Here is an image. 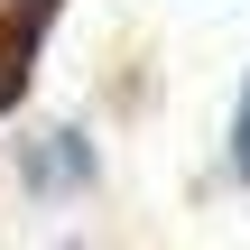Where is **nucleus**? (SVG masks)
Here are the masks:
<instances>
[{"mask_svg":"<svg viewBox=\"0 0 250 250\" xmlns=\"http://www.w3.org/2000/svg\"><path fill=\"white\" fill-rule=\"evenodd\" d=\"M28 176H37V186H83V176H93V148L65 130V148H37V158H28Z\"/></svg>","mask_w":250,"mask_h":250,"instance_id":"f257e3e1","label":"nucleus"},{"mask_svg":"<svg viewBox=\"0 0 250 250\" xmlns=\"http://www.w3.org/2000/svg\"><path fill=\"white\" fill-rule=\"evenodd\" d=\"M232 167L250 176V83H241V121H232Z\"/></svg>","mask_w":250,"mask_h":250,"instance_id":"f03ea898","label":"nucleus"}]
</instances>
